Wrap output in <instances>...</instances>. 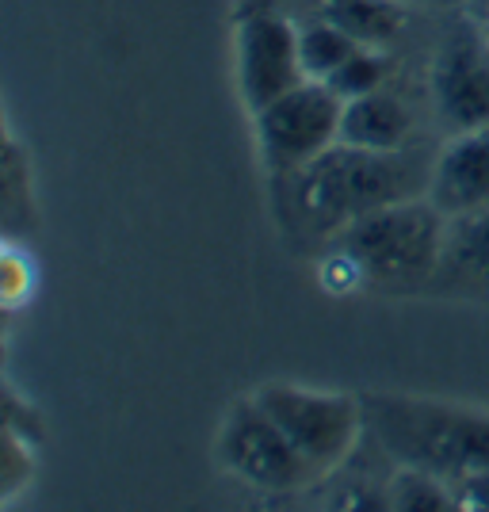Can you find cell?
Wrapping results in <instances>:
<instances>
[{
    "label": "cell",
    "mask_w": 489,
    "mask_h": 512,
    "mask_svg": "<svg viewBox=\"0 0 489 512\" xmlns=\"http://www.w3.org/2000/svg\"><path fill=\"white\" fill-rule=\"evenodd\" d=\"M386 493H390V509L398 512H455V490L451 482L428 474L417 467H398L386 478Z\"/></svg>",
    "instance_id": "4fadbf2b"
},
{
    "label": "cell",
    "mask_w": 489,
    "mask_h": 512,
    "mask_svg": "<svg viewBox=\"0 0 489 512\" xmlns=\"http://www.w3.org/2000/svg\"><path fill=\"white\" fill-rule=\"evenodd\" d=\"M474 16H478V23L486 27V35H489V0H478V4H474Z\"/></svg>",
    "instance_id": "7402d4cb"
},
{
    "label": "cell",
    "mask_w": 489,
    "mask_h": 512,
    "mask_svg": "<svg viewBox=\"0 0 489 512\" xmlns=\"http://www.w3.org/2000/svg\"><path fill=\"white\" fill-rule=\"evenodd\" d=\"M428 199L447 214L486 211L489 207V127L459 130L447 138L440 157L432 161L428 176Z\"/></svg>",
    "instance_id": "9c48e42d"
},
{
    "label": "cell",
    "mask_w": 489,
    "mask_h": 512,
    "mask_svg": "<svg viewBox=\"0 0 489 512\" xmlns=\"http://www.w3.org/2000/svg\"><path fill=\"white\" fill-rule=\"evenodd\" d=\"M321 283H325V291H333V295H348V291L367 287V283H363L360 264L344 253V249H337V245H333L329 256L321 260Z\"/></svg>",
    "instance_id": "d6986e66"
},
{
    "label": "cell",
    "mask_w": 489,
    "mask_h": 512,
    "mask_svg": "<svg viewBox=\"0 0 489 512\" xmlns=\"http://www.w3.org/2000/svg\"><path fill=\"white\" fill-rule=\"evenodd\" d=\"M31 478V440H20V428H4V497L23 490Z\"/></svg>",
    "instance_id": "ac0fdd59"
},
{
    "label": "cell",
    "mask_w": 489,
    "mask_h": 512,
    "mask_svg": "<svg viewBox=\"0 0 489 512\" xmlns=\"http://www.w3.org/2000/svg\"><path fill=\"white\" fill-rule=\"evenodd\" d=\"M356 50L360 43L352 35H344L341 27L321 20H298V58H302V69L310 81H325Z\"/></svg>",
    "instance_id": "5bb4252c"
},
{
    "label": "cell",
    "mask_w": 489,
    "mask_h": 512,
    "mask_svg": "<svg viewBox=\"0 0 489 512\" xmlns=\"http://www.w3.org/2000/svg\"><path fill=\"white\" fill-rule=\"evenodd\" d=\"M451 490H455V501H459V509L489 512V470H478V474H467V478L451 482Z\"/></svg>",
    "instance_id": "ffe728a7"
},
{
    "label": "cell",
    "mask_w": 489,
    "mask_h": 512,
    "mask_svg": "<svg viewBox=\"0 0 489 512\" xmlns=\"http://www.w3.org/2000/svg\"><path fill=\"white\" fill-rule=\"evenodd\" d=\"M444 237L447 214L428 195H417L344 226L333 241L360 264L367 287L417 291L432 287L444 256Z\"/></svg>",
    "instance_id": "3957f363"
},
{
    "label": "cell",
    "mask_w": 489,
    "mask_h": 512,
    "mask_svg": "<svg viewBox=\"0 0 489 512\" xmlns=\"http://www.w3.org/2000/svg\"><path fill=\"white\" fill-rule=\"evenodd\" d=\"M291 0H245V12H253V8H287Z\"/></svg>",
    "instance_id": "44dd1931"
},
{
    "label": "cell",
    "mask_w": 489,
    "mask_h": 512,
    "mask_svg": "<svg viewBox=\"0 0 489 512\" xmlns=\"http://www.w3.org/2000/svg\"><path fill=\"white\" fill-rule=\"evenodd\" d=\"M306 81L298 58V20L283 8H253L237 20V88L260 111Z\"/></svg>",
    "instance_id": "ba28073f"
},
{
    "label": "cell",
    "mask_w": 489,
    "mask_h": 512,
    "mask_svg": "<svg viewBox=\"0 0 489 512\" xmlns=\"http://www.w3.org/2000/svg\"><path fill=\"white\" fill-rule=\"evenodd\" d=\"M35 226V195H31V161L23 157L20 142L4 138V230L20 241L23 230Z\"/></svg>",
    "instance_id": "9a60e30c"
},
{
    "label": "cell",
    "mask_w": 489,
    "mask_h": 512,
    "mask_svg": "<svg viewBox=\"0 0 489 512\" xmlns=\"http://www.w3.org/2000/svg\"><path fill=\"white\" fill-rule=\"evenodd\" d=\"M413 134V111L394 92H367L344 104L341 142L363 150H405Z\"/></svg>",
    "instance_id": "7c38bea8"
},
{
    "label": "cell",
    "mask_w": 489,
    "mask_h": 512,
    "mask_svg": "<svg viewBox=\"0 0 489 512\" xmlns=\"http://www.w3.org/2000/svg\"><path fill=\"white\" fill-rule=\"evenodd\" d=\"M35 256L23 249L16 237L4 241V253H0V295H4V306L8 310H20L31 302L35 295Z\"/></svg>",
    "instance_id": "e0dca14e"
},
{
    "label": "cell",
    "mask_w": 489,
    "mask_h": 512,
    "mask_svg": "<svg viewBox=\"0 0 489 512\" xmlns=\"http://www.w3.org/2000/svg\"><path fill=\"white\" fill-rule=\"evenodd\" d=\"M283 12H291L295 20L333 23L360 46H375V50L398 43L409 20L402 0H291Z\"/></svg>",
    "instance_id": "8fae6325"
},
{
    "label": "cell",
    "mask_w": 489,
    "mask_h": 512,
    "mask_svg": "<svg viewBox=\"0 0 489 512\" xmlns=\"http://www.w3.org/2000/svg\"><path fill=\"white\" fill-rule=\"evenodd\" d=\"M383 81H386V58H383V50H375V46H360L356 54H348V58L325 77V85L333 88L344 104L356 100V96H367V92H379Z\"/></svg>",
    "instance_id": "2e32d148"
},
{
    "label": "cell",
    "mask_w": 489,
    "mask_h": 512,
    "mask_svg": "<svg viewBox=\"0 0 489 512\" xmlns=\"http://www.w3.org/2000/svg\"><path fill=\"white\" fill-rule=\"evenodd\" d=\"M432 291L463 299L489 295V207L463 218H447L444 256L432 279Z\"/></svg>",
    "instance_id": "30bf717a"
},
{
    "label": "cell",
    "mask_w": 489,
    "mask_h": 512,
    "mask_svg": "<svg viewBox=\"0 0 489 512\" xmlns=\"http://www.w3.org/2000/svg\"><path fill=\"white\" fill-rule=\"evenodd\" d=\"M214 455L234 478L264 493L306 490L318 482V470L306 463V455L291 444V436L268 417L256 394L237 398L222 417Z\"/></svg>",
    "instance_id": "5b68a950"
},
{
    "label": "cell",
    "mask_w": 489,
    "mask_h": 512,
    "mask_svg": "<svg viewBox=\"0 0 489 512\" xmlns=\"http://www.w3.org/2000/svg\"><path fill=\"white\" fill-rule=\"evenodd\" d=\"M402 4H455V0H402Z\"/></svg>",
    "instance_id": "603a6c76"
},
{
    "label": "cell",
    "mask_w": 489,
    "mask_h": 512,
    "mask_svg": "<svg viewBox=\"0 0 489 512\" xmlns=\"http://www.w3.org/2000/svg\"><path fill=\"white\" fill-rule=\"evenodd\" d=\"M256 142L272 172L302 169L333 142H341L344 100L325 81H302L268 107L253 111Z\"/></svg>",
    "instance_id": "8992f818"
},
{
    "label": "cell",
    "mask_w": 489,
    "mask_h": 512,
    "mask_svg": "<svg viewBox=\"0 0 489 512\" xmlns=\"http://www.w3.org/2000/svg\"><path fill=\"white\" fill-rule=\"evenodd\" d=\"M367 436L394 467L428 470L444 482L489 470V409L455 406L417 394H363Z\"/></svg>",
    "instance_id": "7a4b0ae2"
},
{
    "label": "cell",
    "mask_w": 489,
    "mask_h": 512,
    "mask_svg": "<svg viewBox=\"0 0 489 512\" xmlns=\"http://www.w3.org/2000/svg\"><path fill=\"white\" fill-rule=\"evenodd\" d=\"M428 92L436 119L451 134L489 127V35L478 16H459L444 27L428 65Z\"/></svg>",
    "instance_id": "52a82bcc"
},
{
    "label": "cell",
    "mask_w": 489,
    "mask_h": 512,
    "mask_svg": "<svg viewBox=\"0 0 489 512\" xmlns=\"http://www.w3.org/2000/svg\"><path fill=\"white\" fill-rule=\"evenodd\" d=\"M253 394L256 402L268 409V417L291 436V444L306 455V463L318 470V478L341 470L360 444V436L367 432L363 402L344 390L264 383Z\"/></svg>",
    "instance_id": "277c9868"
},
{
    "label": "cell",
    "mask_w": 489,
    "mask_h": 512,
    "mask_svg": "<svg viewBox=\"0 0 489 512\" xmlns=\"http://www.w3.org/2000/svg\"><path fill=\"white\" fill-rule=\"evenodd\" d=\"M428 176L409 150H363L333 142L291 172V211L314 234H341L367 214L428 195Z\"/></svg>",
    "instance_id": "6da1fadb"
}]
</instances>
